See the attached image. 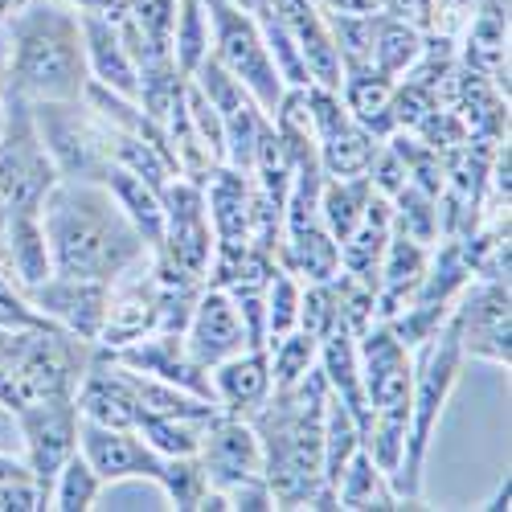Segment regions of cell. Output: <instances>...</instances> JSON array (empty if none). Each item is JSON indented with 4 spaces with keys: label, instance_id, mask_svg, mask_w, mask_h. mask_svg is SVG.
Listing matches in <instances>:
<instances>
[{
    "label": "cell",
    "instance_id": "32",
    "mask_svg": "<svg viewBox=\"0 0 512 512\" xmlns=\"http://www.w3.org/2000/svg\"><path fill=\"white\" fill-rule=\"evenodd\" d=\"M99 492H103V480L95 476V467L82 459V451H74L58 467V476L50 484V508H58V512H87V508H95Z\"/></svg>",
    "mask_w": 512,
    "mask_h": 512
},
{
    "label": "cell",
    "instance_id": "3",
    "mask_svg": "<svg viewBox=\"0 0 512 512\" xmlns=\"http://www.w3.org/2000/svg\"><path fill=\"white\" fill-rule=\"evenodd\" d=\"M9 29V91L29 103H78L87 95V46L82 17L62 0H25L5 21Z\"/></svg>",
    "mask_w": 512,
    "mask_h": 512
},
{
    "label": "cell",
    "instance_id": "34",
    "mask_svg": "<svg viewBox=\"0 0 512 512\" xmlns=\"http://www.w3.org/2000/svg\"><path fill=\"white\" fill-rule=\"evenodd\" d=\"M300 300H304V283L275 263L267 279V340L300 328Z\"/></svg>",
    "mask_w": 512,
    "mask_h": 512
},
{
    "label": "cell",
    "instance_id": "17",
    "mask_svg": "<svg viewBox=\"0 0 512 512\" xmlns=\"http://www.w3.org/2000/svg\"><path fill=\"white\" fill-rule=\"evenodd\" d=\"M275 9L295 41V50L304 58L308 82L316 87H340V54H336V41L328 29V17L316 0H275Z\"/></svg>",
    "mask_w": 512,
    "mask_h": 512
},
{
    "label": "cell",
    "instance_id": "8",
    "mask_svg": "<svg viewBox=\"0 0 512 512\" xmlns=\"http://www.w3.org/2000/svg\"><path fill=\"white\" fill-rule=\"evenodd\" d=\"M205 13H209V54L242 82L254 95V103L271 119L287 91V82L279 78L275 62H271L259 21L242 13L238 5H230V0H205Z\"/></svg>",
    "mask_w": 512,
    "mask_h": 512
},
{
    "label": "cell",
    "instance_id": "15",
    "mask_svg": "<svg viewBox=\"0 0 512 512\" xmlns=\"http://www.w3.org/2000/svg\"><path fill=\"white\" fill-rule=\"evenodd\" d=\"M181 336H185L189 357L201 369H213V365H222L226 357L250 349L234 295L222 291V287H201V295H197V304H193L189 324H185Z\"/></svg>",
    "mask_w": 512,
    "mask_h": 512
},
{
    "label": "cell",
    "instance_id": "27",
    "mask_svg": "<svg viewBox=\"0 0 512 512\" xmlns=\"http://www.w3.org/2000/svg\"><path fill=\"white\" fill-rule=\"evenodd\" d=\"M156 488L168 496L177 512H193V508H226V500L209 488L205 467L197 455H173L164 459V472L156 480Z\"/></svg>",
    "mask_w": 512,
    "mask_h": 512
},
{
    "label": "cell",
    "instance_id": "1",
    "mask_svg": "<svg viewBox=\"0 0 512 512\" xmlns=\"http://www.w3.org/2000/svg\"><path fill=\"white\" fill-rule=\"evenodd\" d=\"M324 402L328 386L316 365L295 386H275L250 414L275 508H336V492L324 488Z\"/></svg>",
    "mask_w": 512,
    "mask_h": 512
},
{
    "label": "cell",
    "instance_id": "28",
    "mask_svg": "<svg viewBox=\"0 0 512 512\" xmlns=\"http://www.w3.org/2000/svg\"><path fill=\"white\" fill-rule=\"evenodd\" d=\"M218 418V414H209V418H189V414H148L140 418L136 431L164 455V459H173V455H197L201 439H205V426Z\"/></svg>",
    "mask_w": 512,
    "mask_h": 512
},
{
    "label": "cell",
    "instance_id": "21",
    "mask_svg": "<svg viewBox=\"0 0 512 512\" xmlns=\"http://www.w3.org/2000/svg\"><path fill=\"white\" fill-rule=\"evenodd\" d=\"M205 193V213L213 242H242L250 238V213H254V193H250V173L234 164H218L201 181Z\"/></svg>",
    "mask_w": 512,
    "mask_h": 512
},
{
    "label": "cell",
    "instance_id": "7",
    "mask_svg": "<svg viewBox=\"0 0 512 512\" xmlns=\"http://www.w3.org/2000/svg\"><path fill=\"white\" fill-rule=\"evenodd\" d=\"M33 119L62 181H107L111 127L87 103H33Z\"/></svg>",
    "mask_w": 512,
    "mask_h": 512
},
{
    "label": "cell",
    "instance_id": "10",
    "mask_svg": "<svg viewBox=\"0 0 512 512\" xmlns=\"http://www.w3.org/2000/svg\"><path fill=\"white\" fill-rule=\"evenodd\" d=\"M304 95H308V111H312V140H316L324 177H361L381 140L345 107L340 91L308 82Z\"/></svg>",
    "mask_w": 512,
    "mask_h": 512
},
{
    "label": "cell",
    "instance_id": "26",
    "mask_svg": "<svg viewBox=\"0 0 512 512\" xmlns=\"http://www.w3.org/2000/svg\"><path fill=\"white\" fill-rule=\"evenodd\" d=\"M369 201H373V185H369L365 173L361 177H324V189H320V222L336 238V246L361 226Z\"/></svg>",
    "mask_w": 512,
    "mask_h": 512
},
{
    "label": "cell",
    "instance_id": "12",
    "mask_svg": "<svg viewBox=\"0 0 512 512\" xmlns=\"http://www.w3.org/2000/svg\"><path fill=\"white\" fill-rule=\"evenodd\" d=\"M13 418L25 439V463L33 472V484L50 496L58 467L78 451V406L74 398H50L21 406Z\"/></svg>",
    "mask_w": 512,
    "mask_h": 512
},
{
    "label": "cell",
    "instance_id": "20",
    "mask_svg": "<svg viewBox=\"0 0 512 512\" xmlns=\"http://www.w3.org/2000/svg\"><path fill=\"white\" fill-rule=\"evenodd\" d=\"M82 46H87L91 82H99V87H107L123 99H140V70L132 62V54H127L111 17H99V13L82 17Z\"/></svg>",
    "mask_w": 512,
    "mask_h": 512
},
{
    "label": "cell",
    "instance_id": "11",
    "mask_svg": "<svg viewBox=\"0 0 512 512\" xmlns=\"http://www.w3.org/2000/svg\"><path fill=\"white\" fill-rule=\"evenodd\" d=\"M189 82L209 99V107L218 111V119H222L226 164H234V168H242V173H246L250 160H254V148H259V140L267 136V127H271L267 111L254 103V95L213 54L189 74Z\"/></svg>",
    "mask_w": 512,
    "mask_h": 512
},
{
    "label": "cell",
    "instance_id": "39",
    "mask_svg": "<svg viewBox=\"0 0 512 512\" xmlns=\"http://www.w3.org/2000/svg\"><path fill=\"white\" fill-rule=\"evenodd\" d=\"M66 9H74L78 17H91V13H99V17H107L111 9H115V0H62Z\"/></svg>",
    "mask_w": 512,
    "mask_h": 512
},
{
    "label": "cell",
    "instance_id": "37",
    "mask_svg": "<svg viewBox=\"0 0 512 512\" xmlns=\"http://www.w3.org/2000/svg\"><path fill=\"white\" fill-rule=\"evenodd\" d=\"M9 480H33V472H29L25 459L0 451V484H9Z\"/></svg>",
    "mask_w": 512,
    "mask_h": 512
},
{
    "label": "cell",
    "instance_id": "14",
    "mask_svg": "<svg viewBox=\"0 0 512 512\" xmlns=\"http://www.w3.org/2000/svg\"><path fill=\"white\" fill-rule=\"evenodd\" d=\"M107 291H111V283H103V279H78V275L54 271L50 279L25 287V300L46 320H54L58 328L99 345V332L107 320Z\"/></svg>",
    "mask_w": 512,
    "mask_h": 512
},
{
    "label": "cell",
    "instance_id": "35",
    "mask_svg": "<svg viewBox=\"0 0 512 512\" xmlns=\"http://www.w3.org/2000/svg\"><path fill=\"white\" fill-rule=\"evenodd\" d=\"M41 324H54L41 316L29 300H25V291L21 283L0 267V328H41Z\"/></svg>",
    "mask_w": 512,
    "mask_h": 512
},
{
    "label": "cell",
    "instance_id": "33",
    "mask_svg": "<svg viewBox=\"0 0 512 512\" xmlns=\"http://www.w3.org/2000/svg\"><path fill=\"white\" fill-rule=\"evenodd\" d=\"M267 357H271V381L275 386H295L308 369H316L320 340L304 328H291V332L267 340Z\"/></svg>",
    "mask_w": 512,
    "mask_h": 512
},
{
    "label": "cell",
    "instance_id": "41",
    "mask_svg": "<svg viewBox=\"0 0 512 512\" xmlns=\"http://www.w3.org/2000/svg\"><path fill=\"white\" fill-rule=\"evenodd\" d=\"M0 115H5V111H0Z\"/></svg>",
    "mask_w": 512,
    "mask_h": 512
},
{
    "label": "cell",
    "instance_id": "25",
    "mask_svg": "<svg viewBox=\"0 0 512 512\" xmlns=\"http://www.w3.org/2000/svg\"><path fill=\"white\" fill-rule=\"evenodd\" d=\"M107 189H111V197L119 201V209L127 213V222L136 226V234L144 238V246L148 250H156L160 246V234H164V205H160V189L156 185H148L144 177H136V173H127V168H119V164H111V173H107V181H103Z\"/></svg>",
    "mask_w": 512,
    "mask_h": 512
},
{
    "label": "cell",
    "instance_id": "5",
    "mask_svg": "<svg viewBox=\"0 0 512 512\" xmlns=\"http://www.w3.org/2000/svg\"><path fill=\"white\" fill-rule=\"evenodd\" d=\"M197 459L205 467L209 488L226 500L234 512H267L275 508L267 472H263V447L254 435L250 418L222 414L205 426V439L197 447Z\"/></svg>",
    "mask_w": 512,
    "mask_h": 512
},
{
    "label": "cell",
    "instance_id": "4",
    "mask_svg": "<svg viewBox=\"0 0 512 512\" xmlns=\"http://www.w3.org/2000/svg\"><path fill=\"white\" fill-rule=\"evenodd\" d=\"M418 353L414 361V377H410V426H406V455L402 467L394 476L398 496L418 508L422 504V472H426V455H431L435 431H439V418L459 386V373H463V349L455 332L443 324L435 336H426L422 345H414Z\"/></svg>",
    "mask_w": 512,
    "mask_h": 512
},
{
    "label": "cell",
    "instance_id": "6",
    "mask_svg": "<svg viewBox=\"0 0 512 512\" xmlns=\"http://www.w3.org/2000/svg\"><path fill=\"white\" fill-rule=\"evenodd\" d=\"M58 168L41 144L33 103L17 91L5 95V115H0V201L5 209L41 213V201L58 185Z\"/></svg>",
    "mask_w": 512,
    "mask_h": 512
},
{
    "label": "cell",
    "instance_id": "9",
    "mask_svg": "<svg viewBox=\"0 0 512 512\" xmlns=\"http://www.w3.org/2000/svg\"><path fill=\"white\" fill-rule=\"evenodd\" d=\"M447 328L455 332L463 357L508 365L512 361V312L504 279H472L451 304Z\"/></svg>",
    "mask_w": 512,
    "mask_h": 512
},
{
    "label": "cell",
    "instance_id": "13",
    "mask_svg": "<svg viewBox=\"0 0 512 512\" xmlns=\"http://www.w3.org/2000/svg\"><path fill=\"white\" fill-rule=\"evenodd\" d=\"M78 451L95 467L103 484H123V480H160L164 455L132 426H103L78 418Z\"/></svg>",
    "mask_w": 512,
    "mask_h": 512
},
{
    "label": "cell",
    "instance_id": "38",
    "mask_svg": "<svg viewBox=\"0 0 512 512\" xmlns=\"http://www.w3.org/2000/svg\"><path fill=\"white\" fill-rule=\"evenodd\" d=\"M9 58H13L9 29L0 25V111H5V95H9Z\"/></svg>",
    "mask_w": 512,
    "mask_h": 512
},
{
    "label": "cell",
    "instance_id": "31",
    "mask_svg": "<svg viewBox=\"0 0 512 512\" xmlns=\"http://www.w3.org/2000/svg\"><path fill=\"white\" fill-rule=\"evenodd\" d=\"M209 58V13L205 0H177L173 17V62L189 78Z\"/></svg>",
    "mask_w": 512,
    "mask_h": 512
},
{
    "label": "cell",
    "instance_id": "40",
    "mask_svg": "<svg viewBox=\"0 0 512 512\" xmlns=\"http://www.w3.org/2000/svg\"><path fill=\"white\" fill-rule=\"evenodd\" d=\"M484 508H488V512H500V508H508V476L500 480L496 496H492V500H484Z\"/></svg>",
    "mask_w": 512,
    "mask_h": 512
},
{
    "label": "cell",
    "instance_id": "16",
    "mask_svg": "<svg viewBox=\"0 0 512 512\" xmlns=\"http://www.w3.org/2000/svg\"><path fill=\"white\" fill-rule=\"evenodd\" d=\"M107 353L115 361H123L127 369H140L148 377H160V381H168V386H181V390L213 402L209 369H201L189 357L181 332H144V336L127 340V345H119V349H107Z\"/></svg>",
    "mask_w": 512,
    "mask_h": 512
},
{
    "label": "cell",
    "instance_id": "18",
    "mask_svg": "<svg viewBox=\"0 0 512 512\" xmlns=\"http://www.w3.org/2000/svg\"><path fill=\"white\" fill-rule=\"evenodd\" d=\"M209 386H213V402H218L222 414L250 418L275 390L267 345L263 349H242V353L226 357L222 365H213L209 369Z\"/></svg>",
    "mask_w": 512,
    "mask_h": 512
},
{
    "label": "cell",
    "instance_id": "24",
    "mask_svg": "<svg viewBox=\"0 0 512 512\" xmlns=\"http://www.w3.org/2000/svg\"><path fill=\"white\" fill-rule=\"evenodd\" d=\"M336 508H377V512H390V508H410L394 480L381 472V467L365 455V447L353 451V459L345 463V472L336 480Z\"/></svg>",
    "mask_w": 512,
    "mask_h": 512
},
{
    "label": "cell",
    "instance_id": "23",
    "mask_svg": "<svg viewBox=\"0 0 512 512\" xmlns=\"http://www.w3.org/2000/svg\"><path fill=\"white\" fill-rule=\"evenodd\" d=\"M426 54V29L390 17V13H377L373 17V41H369V66L381 70L386 78H402L414 70V62Z\"/></svg>",
    "mask_w": 512,
    "mask_h": 512
},
{
    "label": "cell",
    "instance_id": "19",
    "mask_svg": "<svg viewBox=\"0 0 512 512\" xmlns=\"http://www.w3.org/2000/svg\"><path fill=\"white\" fill-rule=\"evenodd\" d=\"M0 267L21 283V291L54 275V259H50V242H46V226H41V213L5 209V222H0Z\"/></svg>",
    "mask_w": 512,
    "mask_h": 512
},
{
    "label": "cell",
    "instance_id": "29",
    "mask_svg": "<svg viewBox=\"0 0 512 512\" xmlns=\"http://www.w3.org/2000/svg\"><path fill=\"white\" fill-rule=\"evenodd\" d=\"M390 222H394L398 234L435 246L439 234H443V226H439V197L418 189V185H406L402 193L390 197Z\"/></svg>",
    "mask_w": 512,
    "mask_h": 512
},
{
    "label": "cell",
    "instance_id": "30",
    "mask_svg": "<svg viewBox=\"0 0 512 512\" xmlns=\"http://www.w3.org/2000/svg\"><path fill=\"white\" fill-rule=\"evenodd\" d=\"M357 447H361L357 418L328 394V402H324V488L336 492V480H340V472H345V463L353 459Z\"/></svg>",
    "mask_w": 512,
    "mask_h": 512
},
{
    "label": "cell",
    "instance_id": "2",
    "mask_svg": "<svg viewBox=\"0 0 512 512\" xmlns=\"http://www.w3.org/2000/svg\"><path fill=\"white\" fill-rule=\"evenodd\" d=\"M41 226L58 275L111 283L148 254L103 181H58L41 201Z\"/></svg>",
    "mask_w": 512,
    "mask_h": 512
},
{
    "label": "cell",
    "instance_id": "36",
    "mask_svg": "<svg viewBox=\"0 0 512 512\" xmlns=\"http://www.w3.org/2000/svg\"><path fill=\"white\" fill-rule=\"evenodd\" d=\"M324 13H345V17H365V13H381L377 0H316Z\"/></svg>",
    "mask_w": 512,
    "mask_h": 512
},
{
    "label": "cell",
    "instance_id": "22",
    "mask_svg": "<svg viewBox=\"0 0 512 512\" xmlns=\"http://www.w3.org/2000/svg\"><path fill=\"white\" fill-rule=\"evenodd\" d=\"M426 267H431V246L394 230L386 254H381V271H377V320H390L414 300Z\"/></svg>",
    "mask_w": 512,
    "mask_h": 512
}]
</instances>
